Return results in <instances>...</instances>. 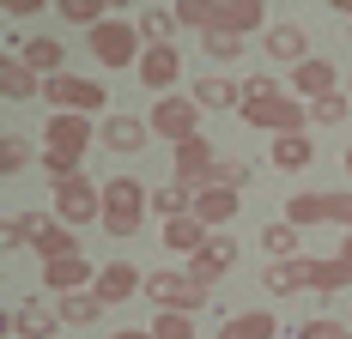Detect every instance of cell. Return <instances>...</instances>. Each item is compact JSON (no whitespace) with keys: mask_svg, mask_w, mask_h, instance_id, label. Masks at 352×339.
<instances>
[{"mask_svg":"<svg viewBox=\"0 0 352 339\" xmlns=\"http://www.w3.org/2000/svg\"><path fill=\"white\" fill-rule=\"evenodd\" d=\"M146 212H152V188H146V182H134V176H109L104 182V218H98V224H104L116 242L140 237Z\"/></svg>","mask_w":352,"mask_h":339,"instance_id":"1","label":"cell"},{"mask_svg":"<svg viewBox=\"0 0 352 339\" xmlns=\"http://www.w3.org/2000/svg\"><path fill=\"white\" fill-rule=\"evenodd\" d=\"M146 297L158 303V315H201L212 291L195 285L188 272H176V267H158V272H146Z\"/></svg>","mask_w":352,"mask_h":339,"instance_id":"2","label":"cell"},{"mask_svg":"<svg viewBox=\"0 0 352 339\" xmlns=\"http://www.w3.org/2000/svg\"><path fill=\"white\" fill-rule=\"evenodd\" d=\"M85 49L98 55V67H140V25L128 19H104L98 31H85Z\"/></svg>","mask_w":352,"mask_h":339,"instance_id":"3","label":"cell"},{"mask_svg":"<svg viewBox=\"0 0 352 339\" xmlns=\"http://www.w3.org/2000/svg\"><path fill=\"white\" fill-rule=\"evenodd\" d=\"M146 128L158 139H170V145H188V139H201V103L195 97H158L152 115H146Z\"/></svg>","mask_w":352,"mask_h":339,"instance_id":"4","label":"cell"},{"mask_svg":"<svg viewBox=\"0 0 352 339\" xmlns=\"http://www.w3.org/2000/svg\"><path fill=\"white\" fill-rule=\"evenodd\" d=\"M43 97H49V109H55V115H98L109 91L98 85V79L61 73V79H49V85H43Z\"/></svg>","mask_w":352,"mask_h":339,"instance_id":"5","label":"cell"},{"mask_svg":"<svg viewBox=\"0 0 352 339\" xmlns=\"http://www.w3.org/2000/svg\"><path fill=\"white\" fill-rule=\"evenodd\" d=\"M243 121H249V128H261V134H274V139H285V134H304L310 109L285 91V97H274V103H243Z\"/></svg>","mask_w":352,"mask_h":339,"instance_id":"6","label":"cell"},{"mask_svg":"<svg viewBox=\"0 0 352 339\" xmlns=\"http://www.w3.org/2000/svg\"><path fill=\"white\" fill-rule=\"evenodd\" d=\"M55 218H61V224H91V218H104V188L85 182V176L61 182V188H55Z\"/></svg>","mask_w":352,"mask_h":339,"instance_id":"7","label":"cell"},{"mask_svg":"<svg viewBox=\"0 0 352 339\" xmlns=\"http://www.w3.org/2000/svg\"><path fill=\"white\" fill-rule=\"evenodd\" d=\"M19 218H25V231H31V248L43 255V267H49V261H67V255H79V242H73V224L49 218V212H19Z\"/></svg>","mask_w":352,"mask_h":339,"instance_id":"8","label":"cell"},{"mask_svg":"<svg viewBox=\"0 0 352 339\" xmlns=\"http://www.w3.org/2000/svg\"><path fill=\"white\" fill-rule=\"evenodd\" d=\"M91 139H98L91 115H49V128H43V145L49 152H73V158H85Z\"/></svg>","mask_w":352,"mask_h":339,"instance_id":"9","label":"cell"},{"mask_svg":"<svg viewBox=\"0 0 352 339\" xmlns=\"http://www.w3.org/2000/svg\"><path fill=\"white\" fill-rule=\"evenodd\" d=\"M55 327H61V309H49L43 297H25L6 315V334H19V339H55Z\"/></svg>","mask_w":352,"mask_h":339,"instance_id":"10","label":"cell"},{"mask_svg":"<svg viewBox=\"0 0 352 339\" xmlns=\"http://www.w3.org/2000/svg\"><path fill=\"white\" fill-rule=\"evenodd\" d=\"M237 267V242L231 237H219V231H212V242L207 248H201V255H195V261H188V279H195V285H219V279H225V272Z\"/></svg>","mask_w":352,"mask_h":339,"instance_id":"11","label":"cell"},{"mask_svg":"<svg viewBox=\"0 0 352 339\" xmlns=\"http://www.w3.org/2000/svg\"><path fill=\"white\" fill-rule=\"evenodd\" d=\"M19 61L49 85V79H61V73H67V49H61V36L36 31V36H25V55H19Z\"/></svg>","mask_w":352,"mask_h":339,"instance_id":"12","label":"cell"},{"mask_svg":"<svg viewBox=\"0 0 352 339\" xmlns=\"http://www.w3.org/2000/svg\"><path fill=\"white\" fill-rule=\"evenodd\" d=\"M43 285L61 291V297H73V291H98V267H91L85 255H67V261H49V267H43Z\"/></svg>","mask_w":352,"mask_h":339,"instance_id":"13","label":"cell"},{"mask_svg":"<svg viewBox=\"0 0 352 339\" xmlns=\"http://www.w3.org/2000/svg\"><path fill=\"white\" fill-rule=\"evenodd\" d=\"M146 291V272L134 267V261H109V267H98V297L109 303H128V297H140Z\"/></svg>","mask_w":352,"mask_h":339,"instance_id":"14","label":"cell"},{"mask_svg":"<svg viewBox=\"0 0 352 339\" xmlns=\"http://www.w3.org/2000/svg\"><path fill=\"white\" fill-rule=\"evenodd\" d=\"M340 91V73L328 67L322 55H310L304 67H292V97H310V103H322V97H334Z\"/></svg>","mask_w":352,"mask_h":339,"instance_id":"15","label":"cell"},{"mask_svg":"<svg viewBox=\"0 0 352 339\" xmlns=\"http://www.w3.org/2000/svg\"><path fill=\"white\" fill-rule=\"evenodd\" d=\"M310 279H316V261H310V255H298V261H267V272H261V285H267L274 297L310 291Z\"/></svg>","mask_w":352,"mask_h":339,"instance_id":"16","label":"cell"},{"mask_svg":"<svg viewBox=\"0 0 352 339\" xmlns=\"http://www.w3.org/2000/svg\"><path fill=\"white\" fill-rule=\"evenodd\" d=\"M146 134H152V128H146L140 115H104L98 145H109V152H122V158H128V152H146Z\"/></svg>","mask_w":352,"mask_h":339,"instance_id":"17","label":"cell"},{"mask_svg":"<svg viewBox=\"0 0 352 339\" xmlns=\"http://www.w3.org/2000/svg\"><path fill=\"white\" fill-rule=\"evenodd\" d=\"M134 73H140L146 91H170L176 79H182V49H146Z\"/></svg>","mask_w":352,"mask_h":339,"instance_id":"18","label":"cell"},{"mask_svg":"<svg viewBox=\"0 0 352 339\" xmlns=\"http://www.w3.org/2000/svg\"><path fill=\"white\" fill-rule=\"evenodd\" d=\"M237 212H243V194H231V188H201V194H195V218H201L207 231H225Z\"/></svg>","mask_w":352,"mask_h":339,"instance_id":"19","label":"cell"},{"mask_svg":"<svg viewBox=\"0 0 352 339\" xmlns=\"http://www.w3.org/2000/svg\"><path fill=\"white\" fill-rule=\"evenodd\" d=\"M261 49H267L274 61H292V67H304V61H310V36H304V25H267Z\"/></svg>","mask_w":352,"mask_h":339,"instance_id":"20","label":"cell"},{"mask_svg":"<svg viewBox=\"0 0 352 339\" xmlns=\"http://www.w3.org/2000/svg\"><path fill=\"white\" fill-rule=\"evenodd\" d=\"M0 97L6 103H31V97H43V79H36L19 55H0Z\"/></svg>","mask_w":352,"mask_h":339,"instance_id":"21","label":"cell"},{"mask_svg":"<svg viewBox=\"0 0 352 339\" xmlns=\"http://www.w3.org/2000/svg\"><path fill=\"white\" fill-rule=\"evenodd\" d=\"M261 25H267V6H261V0H219V31L249 36V31H261Z\"/></svg>","mask_w":352,"mask_h":339,"instance_id":"22","label":"cell"},{"mask_svg":"<svg viewBox=\"0 0 352 339\" xmlns=\"http://www.w3.org/2000/svg\"><path fill=\"white\" fill-rule=\"evenodd\" d=\"M188 97L201 103V115H212V109H243V85H231V79L207 73V79H195V91H188Z\"/></svg>","mask_w":352,"mask_h":339,"instance_id":"23","label":"cell"},{"mask_svg":"<svg viewBox=\"0 0 352 339\" xmlns=\"http://www.w3.org/2000/svg\"><path fill=\"white\" fill-rule=\"evenodd\" d=\"M219 339H280V321L274 309H243V315H225Z\"/></svg>","mask_w":352,"mask_h":339,"instance_id":"24","label":"cell"},{"mask_svg":"<svg viewBox=\"0 0 352 339\" xmlns=\"http://www.w3.org/2000/svg\"><path fill=\"white\" fill-rule=\"evenodd\" d=\"M207 242H212V231L201 224V218H195V212H188V218H170V224H164V248H170V255H188V261H195V255H201Z\"/></svg>","mask_w":352,"mask_h":339,"instance_id":"25","label":"cell"},{"mask_svg":"<svg viewBox=\"0 0 352 339\" xmlns=\"http://www.w3.org/2000/svg\"><path fill=\"white\" fill-rule=\"evenodd\" d=\"M176 31H182L176 6H146L140 12V43L146 49H176Z\"/></svg>","mask_w":352,"mask_h":339,"instance_id":"26","label":"cell"},{"mask_svg":"<svg viewBox=\"0 0 352 339\" xmlns=\"http://www.w3.org/2000/svg\"><path fill=\"white\" fill-rule=\"evenodd\" d=\"M152 212L170 224V218H188L195 212V188H182V182H164V188H152Z\"/></svg>","mask_w":352,"mask_h":339,"instance_id":"27","label":"cell"},{"mask_svg":"<svg viewBox=\"0 0 352 339\" xmlns=\"http://www.w3.org/2000/svg\"><path fill=\"white\" fill-rule=\"evenodd\" d=\"M176 19H182V31L212 36L219 31V0H176Z\"/></svg>","mask_w":352,"mask_h":339,"instance_id":"28","label":"cell"},{"mask_svg":"<svg viewBox=\"0 0 352 339\" xmlns=\"http://www.w3.org/2000/svg\"><path fill=\"white\" fill-rule=\"evenodd\" d=\"M61 321H67V327H91V321H98V315H104V297H98V291H73V297H61Z\"/></svg>","mask_w":352,"mask_h":339,"instance_id":"29","label":"cell"},{"mask_svg":"<svg viewBox=\"0 0 352 339\" xmlns=\"http://www.w3.org/2000/svg\"><path fill=\"white\" fill-rule=\"evenodd\" d=\"M55 12L67 19V25H85V31H98L109 19V0H55Z\"/></svg>","mask_w":352,"mask_h":339,"instance_id":"30","label":"cell"},{"mask_svg":"<svg viewBox=\"0 0 352 339\" xmlns=\"http://www.w3.org/2000/svg\"><path fill=\"white\" fill-rule=\"evenodd\" d=\"M310 158H316L310 134H285V139H274V164H280V170H304Z\"/></svg>","mask_w":352,"mask_h":339,"instance_id":"31","label":"cell"},{"mask_svg":"<svg viewBox=\"0 0 352 339\" xmlns=\"http://www.w3.org/2000/svg\"><path fill=\"white\" fill-rule=\"evenodd\" d=\"M261 248H267L274 261H298V224H285V218H274V224L261 231Z\"/></svg>","mask_w":352,"mask_h":339,"instance_id":"32","label":"cell"},{"mask_svg":"<svg viewBox=\"0 0 352 339\" xmlns=\"http://www.w3.org/2000/svg\"><path fill=\"white\" fill-rule=\"evenodd\" d=\"M346 285H352V272L340 267V261H316V279H310V291H316V297H340Z\"/></svg>","mask_w":352,"mask_h":339,"instance_id":"33","label":"cell"},{"mask_svg":"<svg viewBox=\"0 0 352 339\" xmlns=\"http://www.w3.org/2000/svg\"><path fill=\"white\" fill-rule=\"evenodd\" d=\"M285 224H298V231H304V224H328V218H322V194H292V200H285Z\"/></svg>","mask_w":352,"mask_h":339,"instance_id":"34","label":"cell"},{"mask_svg":"<svg viewBox=\"0 0 352 339\" xmlns=\"http://www.w3.org/2000/svg\"><path fill=\"white\" fill-rule=\"evenodd\" d=\"M25 164H31V139L6 134V139H0V176H19Z\"/></svg>","mask_w":352,"mask_h":339,"instance_id":"35","label":"cell"},{"mask_svg":"<svg viewBox=\"0 0 352 339\" xmlns=\"http://www.w3.org/2000/svg\"><path fill=\"white\" fill-rule=\"evenodd\" d=\"M346 115H352V103L340 97V91H334V97H322V103H310V121H316V128H340Z\"/></svg>","mask_w":352,"mask_h":339,"instance_id":"36","label":"cell"},{"mask_svg":"<svg viewBox=\"0 0 352 339\" xmlns=\"http://www.w3.org/2000/svg\"><path fill=\"white\" fill-rule=\"evenodd\" d=\"M212 188H231V194H237V188H249V164H243V158H219Z\"/></svg>","mask_w":352,"mask_h":339,"instance_id":"37","label":"cell"},{"mask_svg":"<svg viewBox=\"0 0 352 339\" xmlns=\"http://www.w3.org/2000/svg\"><path fill=\"white\" fill-rule=\"evenodd\" d=\"M285 97V85L274 79V73H255V79H243V103H274Z\"/></svg>","mask_w":352,"mask_h":339,"instance_id":"38","label":"cell"},{"mask_svg":"<svg viewBox=\"0 0 352 339\" xmlns=\"http://www.w3.org/2000/svg\"><path fill=\"white\" fill-rule=\"evenodd\" d=\"M43 170H49V182L61 188V182L79 176V158H73V152H49V145H43Z\"/></svg>","mask_w":352,"mask_h":339,"instance_id":"39","label":"cell"},{"mask_svg":"<svg viewBox=\"0 0 352 339\" xmlns=\"http://www.w3.org/2000/svg\"><path fill=\"white\" fill-rule=\"evenodd\" d=\"M201 49H207L212 61H237V55H243V36H231V31H212V36H201Z\"/></svg>","mask_w":352,"mask_h":339,"instance_id":"40","label":"cell"},{"mask_svg":"<svg viewBox=\"0 0 352 339\" xmlns=\"http://www.w3.org/2000/svg\"><path fill=\"white\" fill-rule=\"evenodd\" d=\"M152 339H195V315H158Z\"/></svg>","mask_w":352,"mask_h":339,"instance_id":"41","label":"cell"},{"mask_svg":"<svg viewBox=\"0 0 352 339\" xmlns=\"http://www.w3.org/2000/svg\"><path fill=\"white\" fill-rule=\"evenodd\" d=\"M298 339H352V327H340V321H328V315H310V321L298 327Z\"/></svg>","mask_w":352,"mask_h":339,"instance_id":"42","label":"cell"},{"mask_svg":"<svg viewBox=\"0 0 352 339\" xmlns=\"http://www.w3.org/2000/svg\"><path fill=\"white\" fill-rule=\"evenodd\" d=\"M322 218L328 224H346V237H352V194H322Z\"/></svg>","mask_w":352,"mask_h":339,"instance_id":"43","label":"cell"},{"mask_svg":"<svg viewBox=\"0 0 352 339\" xmlns=\"http://www.w3.org/2000/svg\"><path fill=\"white\" fill-rule=\"evenodd\" d=\"M31 231H25V218H0V248H25Z\"/></svg>","mask_w":352,"mask_h":339,"instance_id":"44","label":"cell"},{"mask_svg":"<svg viewBox=\"0 0 352 339\" xmlns=\"http://www.w3.org/2000/svg\"><path fill=\"white\" fill-rule=\"evenodd\" d=\"M0 12L6 19H31V12H43V0H0Z\"/></svg>","mask_w":352,"mask_h":339,"instance_id":"45","label":"cell"},{"mask_svg":"<svg viewBox=\"0 0 352 339\" xmlns=\"http://www.w3.org/2000/svg\"><path fill=\"white\" fill-rule=\"evenodd\" d=\"M334 261H340V267H346V272H352V237H346V242H340V255H334Z\"/></svg>","mask_w":352,"mask_h":339,"instance_id":"46","label":"cell"},{"mask_svg":"<svg viewBox=\"0 0 352 339\" xmlns=\"http://www.w3.org/2000/svg\"><path fill=\"white\" fill-rule=\"evenodd\" d=\"M109 339H152L146 327H122V334H109Z\"/></svg>","mask_w":352,"mask_h":339,"instance_id":"47","label":"cell"},{"mask_svg":"<svg viewBox=\"0 0 352 339\" xmlns=\"http://www.w3.org/2000/svg\"><path fill=\"white\" fill-rule=\"evenodd\" d=\"M346 176H352V152H346Z\"/></svg>","mask_w":352,"mask_h":339,"instance_id":"48","label":"cell"},{"mask_svg":"<svg viewBox=\"0 0 352 339\" xmlns=\"http://www.w3.org/2000/svg\"><path fill=\"white\" fill-rule=\"evenodd\" d=\"M346 91H352V73H346Z\"/></svg>","mask_w":352,"mask_h":339,"instance_id":"49","label":"cell"}]
</instances>
